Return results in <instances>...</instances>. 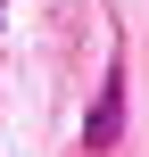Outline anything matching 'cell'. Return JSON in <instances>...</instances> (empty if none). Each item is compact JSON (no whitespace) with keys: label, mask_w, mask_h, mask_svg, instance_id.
<instances>
[{"label":"cell","mask_w":149,"mask_h":157,"mask_svg":"<svg viewBox=\"0 0 149 157\" xmlns=\"http://www.w3.org/2000/svg\"><path fill=\"white\" fill-rule=\"evenodd\" d=\"M116 132H124V66H108V83H100V99H91V116H83V149L108 157Z\"/></svg>","instance_id":"obj_1"}]
</instances>
